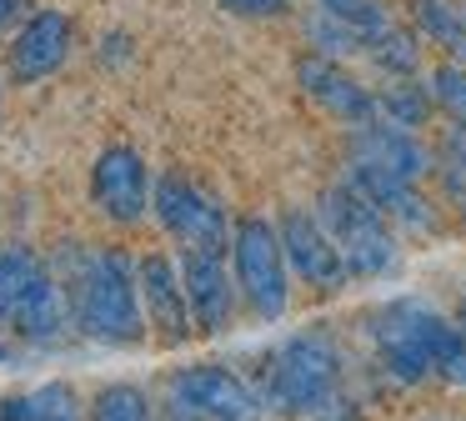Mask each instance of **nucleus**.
I'll return each instance as SVG.
<instances>
[{"mask_svg": "<svg viewBox=\"0 0 466 421\" xmlns=\"http://www.w3.org/2000/svg\"><path fill=\"white\" fill-rule=\"evenodd\" d=\"M361 60L376 70V80H411L426 70V46L406 20H391V26H381L376 36H366Z\"/></svg>", "mask_w": 466, "mask_h": 421, "instance_id": "obj_18", "label": "nucleus"}, {"mask_svg": "<svg viewBox=\"0 0 466 421\" xmlns=\"http://www.w3.org/2000/svg\"><path fill=\"white\" fill-rule=\"evenodd\" d=\"M311 210L326 226V236L336 241L351 281H386V276L401 271V256H406L401 236H396L391 221H386L366 196H356L346 180H331V186L316 196Z\"/></svg>", "mask_w": 466, "mask_h": 421, "instance_id": "obj_4", "label": "nucleus"}, {"mask_svg": "<svg viewBox=\"0 0 466 421\" xmlns=\"http://www.w3.org/2000/svg\"><path fill=\"white\" fill-rule=\"evenodd\" d=\"M51 276L61 281L71 326L91 346L136 351L151 341L141 311V286H136V256L126 246H101V241L66 236L46 256Z\"/></svg>", "mask_w": 466, "mask_h": 421, "instance_id": "obj_1", "label": "nucleus"}, {"mask_svg": "<svg viewBox=\"0 0 466 421\" xmlns=\"http://www.w3.org/2000/svg\"><path fill=\"white\" fill-rule=\"evenodd\" d=\"M436 381L466 391V331H456V341L441 351V361H436Z\"/></svg>", "mask_w": 466, "mask_h": 421, "instance_id": "obj_29", "label": "nucleus"}, {"mask_svg": "<svg viewBox=\"0 0 466 421\" xmlns=\"http://www.w3.org/2000/svg\"><path fill=\"white\" fill-rule=\"evenodd\" d=\"M15 356H21V346L15 341H0V366H15Z\"/></svg>", "mask_w": 466, "mask_h": 421, "instance_id": "obj_31", "label": "nucleus"}, {"mask_svg": "<svg viewBox=\"0 0 466 421\" xmlns=\"http://www.w3.org/2000/svg\"><path fill=\"white\" fill-rule=\"evenodd\" d=\"M271 221H276V236H281V256H286L291 281L311 286L316 296H336V291L351 286L341 251L326 236V226L316 221L311 206H286L281 216H271Z\"/></svg>", "mask_w": 466, "mask_h": 421, "instance_id": "obj_10", "label": "nucleus"}, {"mask_svg": "<svg viewBox=\"0 0 466 421\" xmlns=\"http://www.w3.org/2000/svg\"><path fill=\"white\" fill-rule=\"evenodd\" d=\"M86 421H156V396L141 381H106L81 411Z\"/></svg>", "mask_w": 466, "mask_h": 421, "instance_id": "obj_21", "label": "nucleus"}, {"mask_svg": "<svg viewBox=\"0 0 466 421\" xmlns=\"http://www.w3.org/2000/svg\"><path fill=\"white\" fill-rule=\"evenodd\" d=\"M76 46H81V26L71 10L61 5H35L21 15V26L0 40V76L5 86H46L71 66Z\"/></svg>", "mask_w": 466, "mask_h": 421, "instance_id": "obj_8", "label": "nucleus"}, {"mask_svg": "<svg viewBox=\"0 0 466 421\" xmlns=\"http://www.w3.org/2000/svg\"><path fill=\"white\" fill-rule=\"evenodd\" d=\"M366 341L376 351V366L391 386H426L436 381V361L456 341V321L441 316L421 296H391L376 311H366Z\"/></svg>", "mask_w": 466, "mask_h": 421, "instance_id": "obj_2", "label": "nucleus"}, {"mask_svg": "<svg viewBox=\"0 0 466 421\" xmlns=\"http://www.w3.org/2000/svg\"><path fill=\"white\" fill-rule=\"evenodd\" d=\"M226 261H231V281L241 311L266 326L291 311V271L281 256V236H276V221L261 210H246L231 221V241H226Z\"/></svg>", "mask_w": 466, "mask_h": 421, "instance_id": "obj_5", "label": "nucleus"}, {"mask_svg": "<svg viewBox=\"0 0 466 421\" xmlns=\"http://www.w3.org/2000/svg\"><path fill=\"white\" fill-rule=\"evenodd\" d=\"M371 96H376V120H386V126H401V130H416V136H421L436 120V100H431V90H426L421 76L376 80Z\"/></svg>", "mask_w": 466, "mask_h": 421, "instance_id": "obj_19", "label": "nucleus"}, {"mask_svg": "<svg viewBox=\"0 0 466 421\" xmlns=\"http://www.w3.org/2000/svg\"><path fill=\"white\" fill-rule=\"evenodd\" d=\"M291 76L301 86V96L311 100L321 116H331L341 130L351 126H371L376 120V96H371V80H361L346 60L331 56H311V50H296L291 60Z\"/></svg>", "mask_w": 466, "mask_h": 421, "instance_id": "obj_11", "label": "nucleus"}, {"mask_svg": "<svg viewBox=\"0 0 466 421\" xmlns=\"http://www.w3.org/2000/svg\"><path fill=\"white\" fill-rule=\"evenodd\" d=\"M431 176H436V186H441V206H446V210H451V216L466 226V170L436 166Z\"/></svg>", "mask_w": 466, "mask_h": 421, "instance_id": "obj_28", "label": "nucleus"}, {"mask_svg": "<svg viewBox=\"0 0 466 421\" xmlns=\"http://www.w3.org/2000/svg\"><path fill=\"white\" fill-rule=\"evenodd\" d=\"M136 286H141V311H146V331L156 346L176 351L196 336L191 331V311H186V291H181V271H176V251L151 246L136 256Z\"/></svg>", "mask_w": 466, "mask_h": 421, "instance_id": "obj_15", "label": "nucleus"}, {"mask_svg": "<svg viewBox=\"0 0 466 421\" xmlns=\"http://www.w3.org/2000/svg\"><path fill=\"white\" fill-rule=\"evenodd\" d=\"M131 60H136V36L131 30H121V26L101 30V40H96V66L101 70H126Z\"/></svg>", "mask_w": 466, "mask_h": 421, "instance_id": "obj_26", "label": "nucleus"}, {"mask_svg": "<svg viewBox=\"0 0 466 421\" xmlns=\"http://www.w3.org/2000/svg\"><path fill=\"white\" fill-rule=\"evenodd\" d=\"M406 26L421 36V46L441 50V60L466 66V5L461 0H406Z\"/></svg>", "mask_w": 466, "mask_h": 421, "instance_id": "obj_17", "label": "nucleus"}, {"mask_svg": "<svg viewBox=\"0 0 466 421\" xmlns=\"http://www.w3.org/2000/svg\"><path fill=\"white\" fill-rule=\"evenodd\" d=\"M461 296H466V291H461Z\"/></svg>", "mask_w": 466, "mask_h": 421, "instance_id": "obj_34", "label": "nucleus"}, {"mask_svg": "<svg viewBox=\"0 0 466 421\" xmlns=\"http://www.w3.org/2000/svg\"><path fill=\"white\" fill-rule=\"evenodd\" d=\"M156 421H266L251 376L221 361H191L166 376L156 396Z\"/></svg>", "mask_w": 466, "mask_h": 421, "instance_id": "obj_6", "label": "nucleus"}, {"mask_svg": "<svg viewBox=\"0 0 466 421\" xmlns=\"http://www.w3.org/2000/svg\"><path fill=\"white\" fill-rule=\"evenodd\" d=\"M336 180H346L356 196L371 200V206L391 221V231L401 241L441 236L446 206L436 196H426V186H416V180H396V176H381V170H366V166H341V176H336Z\"/></svg>", "mask_w": 466, "mask_h": 421, "instance_id": "obj_13", "label": "nucleus"}, {"mask_svg": "<svg viewBox=\"0 0 466 421\" xmlns=\"http://www.w3.org/2000/svg\"><path fill=\"white\" fill-rule=\"evenodd\" d=\"M5 336H11L15 346H25V351H56V346H66V341L76 336L66 291H61V281L51 276L46 261L31 271V281H25L21 296H15Z\"/></svg>", "mask_w": 466, "mask_h": 421, "instance_id": "obj_16", "label": "nucleus"}, {"mask_svg": "<svg viewBox=\"0 0 466 421\" xmlns=\"http://www.w3.org/2000/svg\"><path fill=\"white\" fill-rule=\"evenodd\" d=\"M25 10H35V0H0V40H5L15 26H21Z\"/></svg>", "mask_w": 466, "mask_h": 421, "instance_id": "obj_30", "label": "nucleus"}, {"mask_svg": "<svg viewBox=\"0 0 466 421\" xmlns=\"http://www.w3.org/2000/svg\"><path fill=\"white\" fill-rule=\"evenodd\" d=\"M216 5H221V15L251 20V26H266V20L296 15V0H216Z\"/></svg>", "mask_w": 466, "mask_h": 421, "instance_id": "obj_25", "label": "nucleus"}, {"mask_svg": "<svg viewBox=\"0 0 466 421\" xmlns=\"http://www.w3.org/2000/svg\"><path fill=\"white\" fill-rule=\"evenodd\" d=\"M151 221L161 226V236L176 251L196 246V251H226L231 241V210L216 196L206 180H196L191 170L166 166L151 180Z\"/></svg>", "mask_w": 466, "mask_h": 421, "instance_id": "obj_7", "label": "nucleus"}, {"mask_svg": "<svg viewBox=\"0 0 466 421\" xmlns=\"http://www.w3.org/2000/svg\"><path fill=\"white\" fill-rule=\"evenodd\" d=\"M341 150H346V166H366V170H381V176H396V180H416V186H426L436 170L431 140L416 136V130L386 126V120L341 130Z\"/></svg>", "mask_w": 466, "mask_h": 421, "instance_id": "obj_14", "label": "nucleus"}, {"mask_svg": "<svg viewBox=\"0 0 466 421\" xmlns=\"http://www.w3.org/2000/svg\"><path fill=\"white\" fill-rule=\"evenodd\" d=\"M176 271H181L191 331H196V336H226V331L236 326V311H241V296H236L226 251L186 246V251H176Z\"/></svg>", "mask_w": 466, "mask_h": 421, "instance_id": "obj_12", "label": "nucleus"}, {"mask_svg": "<svg viewBox=\"0 0 466 421\" xmlns=\"http://www.w3.org/2000/svg\"><path fill=\"white\" fill-rule=\"evenodd\" d=\"M5 90H11V86H5V76H0V110H5Z\"/></svg>", "mask_w": 466, "mask_h": 421, "instance_id": "obj_33", "label": "nucleus"}, {"mask_svg": "<svg viewBox=\"0 0 466 421\" xmlns=\"http://www.w3.org/2000/svg\"><path fill=\"white\" fill-rule=\"evenodd\" d=\"M86 411V406H81ZM81 411H51V416H35V421H86Z\"/></svg>", "mask_w": 466, "mask_h": 421, "instance_id": "obj_32", "label": "nucleus"}, {"mask_svg": "<svg viewBox=\"0 0 466 421\" xmlns=\"http://www.w3.org/2000/svg\"><path fill=\"white\" fill-rule=\"evenodd\" d=\"M251 386L266 411L306 421L331 391L346 386V356L331 331L321 326L296 331V336H286L281 346H271L261 356V371H256Z\"/></svg>", "mask_w": 466, "mask_h": 421, "instance_id": "obj_3", "label": "nucleus"}, {"mask_svg": "<svg viewBox=\"0 0 466 421\" xmlns=\"http://www.w3.org/2000/svg\"><path fill=\"white\" fill-rule=\"evenodd\" d=\"M316 10H326L331 20H341V26L361 30V36H376L381 26H391V5L386 0H311Z\"/></svg>", "mask_w": 466, "mask_h": 421, "instance_id": "obj_24", "label": "nucleus"}, {"mask_svg": "<svg viewBox=\"0 0 466 421\" xmlns=\"http://www.w3.org/2000/svg\"><path fill=\"white\" fill-rule=\"evenodd\" d=\"M151 160L131 146V140H111L101 146V156L91 160L86 176V200L111 231H136L151 221Z\"/></svg>", "mask_w": 466, "mask_h": 421, "instance_id": "obj_9", "label": "nucleus"}, {"mask_svg": "<svg viewBox=\"0 0 466 421\" xmlns=\"http://www.w3.org/2000/svg\"><path fill=\"white\" fill-rule=\"evenodd\" d=\"M41 251L25 246V241H0V331L11 326V306L21 296V286L31 281V271L41 266Z\"/></svg>", "mask_w": 466, "mask_h": 421, "instance_id": "obj_22", "label": "nucleus"}, {"mask_svg": "<svg viewBox=\"0 0 466 421\" xmlns=\"http://www.w3.org/2000/svg\"><path fill=\"white\" fill-rule=\"evenodd\" d=\"M436 166H451V170H466V120H446L436 130Z\"/></svg>", "mask_w": 466, "mask_h": 421, "instance_id": "obj_27", "label": "nucleus"}, {"mask_svg": "<svg viewBox=\"0 0 466 421\" xmlns=\"http://www.w3.org/2000/svg\"><path fill=\"white\" fill-rule=\"evenodd\" d=\"M426 90L436 100V116L441 120H466V66L456 60H436L431 70H421Z\"/></svg>", "mask_w": 466, "mask_h": 421, "instance_id": "obj_23", "label": "nucleus"}, {"mask_svg": "<svg viewBox=\"0 0 466 421\" xmlns=\"http://www.w3.org/2000/svg\"><path fill=\"white\" fill-rule=\"evenodd\" d=\"M296 30H301V50H311V56H331V60H361V50H366V36L361 30H351V26H341V20H331L326 10H316V5H306V10H296Z\"/></svg>", "mask_w": 466, "mask_h": 421, "instance_id": "obj_20", "label": "nucleus"}]
</instances>
